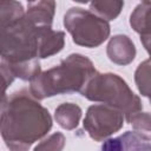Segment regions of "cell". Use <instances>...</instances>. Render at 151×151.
<instances>
[{"instance_id": "obj_17", "label": "cell", "mask_w": 151, "mask_h": 151, "mask_svg": "<svg viewBox=\"0 0 151 151\" xmlns=\"http://www.w3.org/2000/svg\"><path fill=\"white\" fill-rule=\"evenodd\" d=\"M124 119L129 124L132 125V127L134 129V131L140 132V133L150 134V131H151V122H150V113L149 112L138 111V112H134V113L129 114Z\"/></svg>"}, {"instance_id": "obj_11", "label": "cell", "mask_w": 151, "mask_h": 151, "mask_svg": "<svg viewBox=\"0 0 151 151\" xmlns=\"http://www.w3.org/2000/svg\"><path fill=\"white\" fill-rule=\"evenodd\" d=\"M150 8H151V2L143 1L136 6V8L130 15V25L133 28V31L140 35V41L146 51H149V44H150V25H149Z\"/></svg>"}, {"instance_id": "obj_15", "label": "cell", "mask_w": 151, "mask_h": 151, "mask_svg": "<svg viewBox=\"0 0 151 151\" xmlns=\"http://www.w3.org/2000/svg\"><path fill=\"white\" fill-rule=\"evenodd\" d=\"M24 14L25 9L21 2L14 0L0 1V28L17 21L22 18Z\"/></svg>"}, {"instance_id": "obj_13", "label": "cell", "mask_w": 151, "mask_h": 151, "mask_svg": "<svg viewBox=\"0 0 151 151\" xmlns=\"http://www.w3.org/2000/svg\"><path fill=\"white\" fill-rule=\"evenodd\" d=\"M4 61V60H2ZM7 68L9 70L12 77L14 79L19 78L25 81H32L41 72L40 59L35 58L32 60L22 61V63H7L5 61Z\"/></svg>"}, {"instance_id": "obj_1", "label": "cell", "mask_w": 151, "mask_h": 151, "mask_svg": "<svg viewBox=\"0 0 151 151\" xmlns=\"http://www.w3.org/2000/svg\"><path fill=\"white\" fill-rule=\"evenodd\" d=\"M52 117L28 88L13 92L0 112V134L11 151H28L52 129Z\"/></svg>"}, {"instance_id": "obj_18", "label": "cell", "mask_w": 151, "mask_h": 151, "mask_svg": "<svg viewBox=\"0 0 151 151\" xmlns=\"http://www.w3.org/2000/svg\"><path fill=\"white\" fill-rule=\"evenodd\" d=\"M66 138L61 132H54L42 139L34 147V151H63Z\"/></svg>"}, {"instance_id": "obj_16", "label": "cell", "mask_w": 151, "mask_h": 151, "mask_svg": "<svg viewBox=\"0 0 151 151\" xmlns=\"http://www.w3.org/2000/svg\"><path fill=\"white\" fill-rule=\"evenodd\" d=\"M134 80L142 96L149 97L150 96V60L149 59L139 64L134 73Z\"/></svg>"}, {"instance_id": "obj_19", "label": "cell", "mask_w": 151, "mask_h": 151, "mask_svg": "<svg viewBox=\"0 0 151 151\" xmlns=\"http://www.w3.org/2000/svg\"><path fill=\"white\" fill-rule=\"evenodd\" d=\"M13 81H14V78L8 71L6 64L2 60H0V112L2 111V109L5 107L7 103L8 97H7L6 91Z\"/></svg>"}, {"instance_id": "obj_4", "label": "cell", "mask_w": 151, "mask_h": 151, "mask_svg": "<svg viewBox=\"0 0 151 151\" xmlns=\"http://www.w3.org/2000/svg\"><path fill=\"white\" fill-rule=\"evenodd\" d=\"M39 27L24 14L22 18L0 28V58L7 63H22L38 58Z\"/></svg>"}, {"instance_id": "obj_2", "label": "cell", "mask_w": 151, "mask_h": 151, "mask_svg": "<svg viewBox=\"0 0 151 151\" xmlns=\"http://www.w3.org/2000/svg\"><path fill=\"white\" fill-rule=\"evenodd\" d=\"M97 73L93 63L85 55L72 53L52 68L41 71L29 81V92L37 100L58 94L81 92Z\"/></svg>"}, {"instance_id": "obj_3", "label": "cell", "mask_w": 151, "mask_h": 151, "mask_svg": "<svg viewBox=\"0 0 151 151\" xmlns=\"http://www.w3.org/2000/svg\"><path fill=\"white\" fill-rule=\"evenodd\" d=\"M80 94L91 101H99L120 111L124 118L143 109L140 98L134 94L127 83L118 74L111 72H97Z\"/></svg>"}, {"instance_id": "obj_5", "label": "cell", "mask_w": 151, "mask_h": 151, "mask_svg": "<svg viewBox=\"0 0 151 151\" xmlns=\"http://www.w3.org/2000/svg\"><path fill=\"white\" fill-rule=\"evenodd\" d=\"M64 26L76 45L87 48L100 46L111 32L107 21L81 7H71L65 13Z\"/></svg>"}, {"instance_id": "obj_10", "label": "cell", "mask_w": 151, "mask_h": 151, "mask_svg": "<svg viewBox=\"0 0 151 151\" xmlns=\"http://www.w3.org/2000/svg\"><path fill=\"white\" fill-rule=\"evenodd\" d=\"M57 4L54 1H32L27 4L25 17L38 27L52 26Z\"/></svg>"}, {"instance_id": "obj_7", "label": "cell", "mask_w": 151, "mask_h": 151, "mask_svg": "<svg viewBox=\"0 0 151 151\" xmlns=\"http://www.w3.org/2000/svg\"><path fill=\"white\" fill-rule=\"evenodd\" d=\"M101 151H151V137L137 131H126L104 140Z\"/></svg>"}, {"instance_id": "obj_9", "label": "cell", "mask_w": 151, "mask_h": 151, "mask_svg": "<svg viewBox=\"0 0 151 151\" xmlns=\"http://www.w3.org/2000/svg\"><path fill=\"white\" fill-rule=\"evenodd\" d=\"M65 45V33L54 31L52 26L39 27L38 31V59L50 58L59 53Z\"/></svg>"}, {"instance_id": "obj_8", "label": "cell", "mask_w": 151, "mask_h": 151, "mask_svg": "<svg viewBox=\"0 0 151 151\" xmlns=\"http://www.w3.org/2000/svg\"><path fill=\"white\" fill-rule=\"evenodd\" d=\"M106 53L112 63L125 66L134 60L137 51L131 38L125 34H117L110 39L106 46Z\"/></svg>"}, {"instance_id": "obj_14", "label": "cell", "mask_w": 151, "mask_h": 151, "mask_svg": "<svg viewBox=\"0 0 151 151\" xmlns=\"http://www.w3.org/2000/svg\"><path fill=\"white\" fill-rule=\"evenodd\" d=\"M124 7V1H92L90 2V9L97 17L104 19L105 21L114 20L122 12Z\"/></svg>"}, {"instance_id": "obj_6", "label": "cell", "mask_w": 151, "mask_h": 151, "mask_svg": "<svg viewBox=\"0 0 151 151\" xmlns=\"http://www.w3.org/2000/svg\"><path fill=\"white\" fill-rule=\"evenodd\" d=\"M124 114L105 104L91 105L85 114L83 126L96 142H103L124 126Z\"/></svg>"}, {"instance_id": "obj_12", "label": "cell", "mask_w": 151, "mask_h": 151, "mask_svg": "<svg viewBox=\"0 0 151 151\" xmlns=\"http://www.w3.org/2000/svg\"><path fill=\"white\" fill-rule=\"evenodd\" d=\"M81 109L73 103H63L54 111V119L65 130H74L81 118Z\"/></svg>"}]
</instances>
